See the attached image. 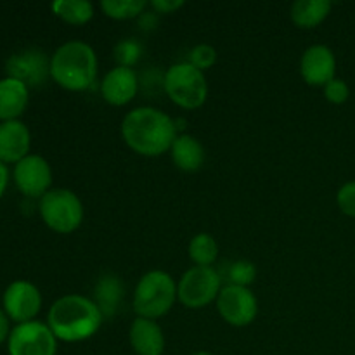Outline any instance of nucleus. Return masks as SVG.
Returning <instances> with one entry per match:
<instances>
[{
    "label": "nucleus",
    "mask_w": 355,
    "mask_h": 355,
    "mask_svg": "<svg viewBox=\"0 0 355 355\" xmlns=\"http://www.w3.org/2000/svg\"><path fill=\"white\" fill-rule=\"evenodd\" d=\"M177 121L165 111L141 106L128 111L121 121V137L134 153L156 158L170 151L177 137Z\"/></svg>",
    "instance_id": "obj_1"
},
{
    "label": "nucleus",
    "mask_w": 355,
    "mask_h": 355,
    "mask_svg": "<svg viewBox=\"0 0 355 355\" xmlns=\"http://www.w3.org/2000/svg\"><path fill=\"white\" fill-rule=\"evenodd\" d=\"M103 314L92 298L64 295L51 305L47 326L61 342L76 343L92 338L103 326Z\"/></svg>",
    "instance_id": "obj_2"
},
{
    "label": "nucleus",
    "mask_w": 355,
    "mask_h": 355,
    "mask_svg": "<svg viewBox=\"0 0 355 355\" xmlns=\"http://www.w3.org/2000/svg\"><path fill=\"white\" fill-rule=\"evenodd\" d=\"M97 54L87 42L69 40L51 55V78L69 92L92 89L97 78Z\"/></svg>",
    "instance_id": "obj_3"
},
{
    "label": "nucleus",
    "mask_w": 355,
    "mask_h": 355,
    "mask_svg": "<svg viewBox=\"0 0 355 355\" xmlns=\"http://www.w3.org/2000/svg\"><path fill=\"white\" fill-rule=\"evenodd\" d=\"M177 300L175 279L165 270H149L135 286L134 311L137 312V318L156 321L168 314Z\"/></svg>",
    "instance_id": "obj_4"
},
{
    "label": "nucleus",
    "mask_w": 355,
    "mask_h": 355,
    "mask_svg": "<svg viewBox=\"0 0 355 355\" xmlns=\"http://www.w3.org/2000/svg\"><path fill=\"white\" fill-rule=\"evenodd\" d=\"M165 94L182 110H198L208 97L207 76L191 62H175L165 73Z\"/></svg>",
    "instance_id": "obj_5"
},
{
    "label": "nucleus",
    "mask_w": 355,
    "mask_h": 355,
    "mask_svg": "<svg viewBox=\"0 0 355 355\" xmlns=\"http://www.w3.org/2000/svg\"><path fill=\"white\" fill-rule=\"evenodd\" d=\"M38 211L51 231L58 234H71L83 222V203L73 191L51 189L38 200Z\"/></svg>",
    "instance_id": "obj_6"
},
{
    "label": "nucleus",
    "mask_w": 355,
    "mask_h": 355,
    "mask_svg": "<svg viewBox=\"0 0 355 355\" xmlns=\"http://www.w3.org/2000/svg\"><path fill=\"white\" fill-rule=\"evenodd\" d=\"M222 290V276L214 267H191L177 284V297L186 309H203L217 302Z\"/></svg>",
    "instance_id": "obj_7"
},
{
    "label": "nucleus",
    "mask_w": 355,
    "mask_h": 355,
    "mask_svg": "<svg viewBox=\"0 0 355 355\" xmlns=\"http://www.w3.org/2000/svg\"><path fill=\"white\" fill-rule=\"evenodd\" d=\"M9 355H55L58 354V338L47 322L30 321L16 324L7 340Z\"/></svg>",
    "instance_id": "obj_8"
},
{
    "label": "nucleus",
    "mask_w": 355,
    "mask_h": 355,
    "mask_svg": "<svg viewBox=\"0 0 355 355\" xmlns=\"http://www.w3.org/2000/svg\"><path fill=\"white\" fill-rule=\"evenodd\" d=\"M215 305L220 318L234 328H245L252 324L259 314V302L253 291L250 288L234 286V284L222 286Z\"/></svg>",
    "instance_id": "obj_9"
},
{
    "label": "nucleus",
    "mask_w": 355,
    "mask_h": 355,
    "mask_svg": "<svg viewBox=\"0 0 355 355\" xmlns=\"http://www.w3.org/2000/svg\"><path fill=\"white\" fill-rule=\"evenodd\" d=\"M12 180L26 198L40 200L52 189V168L40 155H28L14 165Z\"/></svg>",
    "instance_id": "obj_10"
},
{
    "label": "nucleus",
    "mask_w": 355,
    "mask_h": 355,
    "mask_svg": "<svg viewBox=\"0 0 355 355\" xmlns=\"http://www.w3.org/2000/svg\"><path fill=\"white\" fill-rule=\"evenodd\" d=\"M2 309L16 324L35 321L42 311L40 290L30 281H12L2 295Z\"/></svg>",
    "instance_id": "obj_11"
},
{
    "label": "nucleus",
    "mask_w": 355,
    "mask_h": 355,
    "mask_svg": "<svg viewBox=\"0 0 355 355\" xmlns=\"http://www.w3.org/2000/svg\"><path fill=\"white\" fill-rule=\"evenodd\" d=\"M6 76L19 80L28 89L44 85L51 76V58L40 49H23L7 59Z\"/></svg>",
    "instance_id": "obj_12"
},
{
    "label": "nucleus",
    "mask_w": 355,
    "mask_h": 355,
    "mask_svg": "<svg viewBox=\"0 0 355 355\" xmlns=\"http://www.w3.org/2000/svg\"><path fill=\"white\" fill-rule=\"evenodd\" d=\"M300 75L312 87H324L336 78V58L331 49L322 44L305 49L300 59Z\"/></svg>",
    "instance_id": "obj_13"
},
{
    "label": "nucleus",
    "mask_w": 355,
    "mask_h": 355,
    "mask_svg": "<svg viewBox=\"0 0 355 355\" xmlns=\"http://www.w3.org/2000/svg\"><path fill=\"white\" fill-rule=\"evenodd\" d=\"M139 85V76L134 69L114 66L101 82V96L111 106H125L137 96Z\"/></svg>",
    "instance_id": "obj_14"
},
{
    "label": "nucleus",
    "mask_w": 355,
    "mask_h": 355,
    "mask_svg": "<svg viewBox=\"0 0 355 355\" xmlns=\"http://www.w3.org/2000/svg\"><path fill=\"white\" fill-rule=\"evenodd\" d=\"M31 149V134L21 120L0 121V162L16 165L26 158Z\"/></svg>",
    "instance_id": "obj_15"
},
{
    "label": "nucleus",
    "mask_w": 355,
    "mask_h": 355,
    "mask_svg": "<svg viewBox=\"0 0 355 355\" xmlns=\"http://www.w3.org/2000/svg\"><path fill=\"white\" fill-rule=\"evenodd\" d=\"M128 340L137 355H163L165 352V335L162 326L153 319L135 318L130 324Z\"/></svg>",
    "instance_id": "obj_16"
},
{
    "label": "nucleus",
    "mask_w": 355,
    "mask_h": 355,
    "mask_svg": "<svg viewBox=\"0 0 355 355\" xmlns=\"http://www.w3.org/2000/svg\"><path fill=\"white\" fill-rule=\"evenodd\" d=\"M30 89L23 82L10 76L0 80V121L19 120L26 111Z\"/></svg>",
    "instance_id": "obj_17"
},
{
    "label": "nucleus",
    "mask_w": 355,
    "mask_h": 355,
    "mask_svg": "<svg viewBox=\"0 0 355 355\" xmlns=\"http://www.w3.org/2000/svg\"><path fill=\"white\" fill-rule=\"evenodd\" d=\"M125 297V286L120 277L113 272H106L97 279L94 288V304L101 311L104 319H113L120 311Z\"/></svg>",
    "instance_id": "obj_18"
},
{
    "label": "nucleus",
    "mask_w": 355,
    "mask_h": 355,
    "mask_svg": "<svg viewBox=\"0 0 355 355\" xmlns=\"http://www.w3.org/2000/svg\"><path fill=\"white\" fill-rule=\"evenodd\" d=\"M170 156H172V162L177 168L193 173L203 166L207 151L194 135L179 134L173 141L172 148H170Z\"/></svg>",
    "instance_id": "obj_19"
},
{
    "label": "nucleus",
    "mask_w": 355,
    "mask_h": 355,
    "mask_svg": "<svg viewBox=\"0 0 355 355\" xmlns=\"http://www.w3.org/2000/svg\"><path fill=\"white\" fill-rule=\"evenodd\" d=\"M331 10V2L328 0H297L291 6V21L302 30H311L319 26Z\"/></svg>",
    "instance_id": "obj_20"
},
{
    "label": "nucleus",
    "mask_w": 355,
    "mask_h": 355,
    "mask_svg": "<svg viewBox=\"0 0 355 355\" xmlns=\"http://www.w3.org/2000/svg\"><path fill=\"white\" fill-rule=\"evenodd\" d=\"M51 9L54 16L73 26L87 24L94 17V6L89 0H55Z\"/></svg>",
    "instance_id": "obj_21"
},
{
    "label": "nucleus",
    "mask_w": 355,
    "mask_h": 355,
    "mask_svg": "<svg viewBox=\"0 0 355 355\" xmlns=\"http://www.w3.org/2000/svg\"><path fill=\"white\" fill-rule=\"evenodd\" d=\"M187 253L198 267H211L218 259V243L208 232H200L189 241Z\"/></svg>",
    "instance_id": "obj_22"
},
{
    "label": "nucleus",
    "mask_w": 355,
    "mask_h": 355,
    "mask_svg": "<svg viewBox=\"0 0 355 355\" xmlns=\"http://www.w3.org/2000/svg\"><path fill=\"white\" fill-rule=\"evenodd\" d=\"M149 7L146 0H103L101 9L107 17L116 21L137 19Z\"/></svg>",
    "instance_id": "obj_23"
},
{
    "label": "nucleus",
    "mask_w": 355,
    "mask_h": 355,
    "mask_svg": "<svg viewBox=\"0 0 355 355\" xmlns=\"http://www.w3.org/2000/svg\"><path fill=\"white\" fill-rule=\"evenodd\" d=\"M142 52H144V49H142L141 42L135 40V38L120 40L113 49L116 66H123V68L132 69H134V64H137L139 59L142 58Z\"/></svg>",
    "instance_id": "obj_24"
},
{
    "label": "nucleus",
    "mask_w": 355,
    "mask_h": 355,
    "mask_svg": "<svg viewBox=\"0 0 355 355\" xmlns=\"http://www.w3.org/2000/svg\"><path fill=\"white\" fill-rule=\"evenodd\" d=\"M225 277L229 279V284L250 288V284L257 279V267L250 260H236L227 267Z\"/></svg>",
    "instance_id": "obj_25"
},
{
    "label": "nucleus",
    "mask_w": 355,
    "mask_h": 355,
    "mask_svg": "<svg viewBox=\"0 0 355 355\" xmlns=\"http://www.w3.org/2000/svg\"><path fill=\"white\" fill-rule=\"evenodd\" d=\"M194 68L205 73V69H210L217 62V51L210 44H200L189 52V61Z\"/></svg>",
    "instance_id": "obj_26"
},
{
    "label": "nucleus",
    "mask_w": 355,
    "mask_h": 355,
    "mask_svg": "<svg viewBox=\"0 0 355 355\" xmlns=\"http://www.w3.org/2000/svg\"><path fill=\"white\" fill-rule=\"evenodd\" d=\"M324 89V97L328 103L331 104H343L349 101L350 89L342 78H333L328 85L322 87Z\"/></svg>",
    "instance_id": "obj_27"
},
{
    "label": "nucleus",
    "mask_w": 355,
    "mask_h": 355,
    "mask_svg": "<svg viewBox=\"0 0 355 355\" xmlns=\"http://www.w3.org/2000/svg\"><path fill=\"white\" fill-rule=\"evenodd\" d=\"M336 203L343 214L355 218V180L340 187L338 194H336Z\"/></svg>",
    "instance_id": "obj_28"
},
{
    "label": "nucleus",
    "mask_w": 355,
    "mask_h": 355,
    "mask_svg": "<svg viewBox=\"0 0 355 355\" xmlns=\"http://www.w3.org/2000/svg\"><path fill=\"white\" fill-rule=\"evenodd\" d=\"M184 6V0H151L149 7L158 14H172Z\"/></svg>",
    "instance_id": "obj_29"
},
{
    "label": "nucleus",
    "mask_w": 355,
    "mask_h": 355,
    "mask_svg": "<svg viewBox=\"0 0 355 355\" xmlns=\"http://www.w3.org/2000/svg\"><path fill=\"white\" fill-rule=\"evenodd\" d=\"M137 23H139V26H141V30H144V31L155 30L159 23V14L155 12L153 9L151 10L146 9L144 12L137 17Z\"/></svg>",
    "instance_id": "obj_30"
},
{
    "label": "nucleus",
    "mask_w": 355,
    "mask_h": 355,
    "mask_svg": "<svg viewBox=\"0 0 355 355\" xmlns=\"http://www.w3.org/2000/svg\"><path fill=\"white\" fill-rule=\"evenodd\" d=\"M10 331H12V329H10V319L9 315L6 314V311L2 309V305H0V345H2V343H7Z\"/></svg>",
    "instance_id": "obj_31"
},
{
    "label": "nucleus",
    "mask_w": 355,
    "mask_h": 355,
    "mask_svg": "<svg viewBox=\"0 0 355 355\" xmlns=\"http://www.w3.org/2000/svg\"><path fill=\"white\" fill-rule=\"evenodd\" d=\"M7 186H9V168H7L6 163L0 162V200L6 194Z\"/></svg>",
    "instance_id": "obj_32"
},
{
    "label": "nucleus",
    "mask_w": 355,
    "mask_h": 355,
    "mask_svg": "<svg viewBox=\"0 0 355 355\" xmlns=\"http://www.w3.org/2000/svg\"><path fill=\"white\" fill-rule=\"evenodd\" d=\"M193 355H214V354H210V352H196V354H193Z\"/></svg>",
    "instance_id": "obj_33"
}]
</instances>
